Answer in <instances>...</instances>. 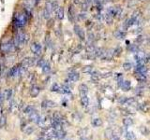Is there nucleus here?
I'll list each match as a JSON object with an SVG mask.
<instances>
[{
	"mask_svg": "<svg viewBox=\"0 0 150 140\" xmlns=\"http://www.w3.org/2000/svg\"><path fill=\"white\" fill-rule=\"evenodd\" d=\"M13 23L17 27H24L26 23V16L22 13H16L13 17Z\"/></svg>",
	"mask_w": 150,
	"mask_h": 140,
	"instance_id": "1",
	"label": "nucleus"
},
{
	"mask_svg": "<svg viewBox=\"0 0 150 140\" xmlns=\"http://www.w3.org/2000/svg\"><path fill=\"white\" fill-rule=\"evenodd\" d=\"M28 41V35L25 32H19L14 38V44L16 47L24 46Z\"/></svg>",
	"mask_w": 150,
	"mask_h": 140,
	"instance_id": "2",
	"label": "nucleus"
},
{
	"mask_svg": "<svg viewBox=\"0 0 150 140\" xmlns=\"http://www.w3.org/2000/svg\"><path fill=\"white\" fill-rule=\"evenodd\" d=\"M15 48H16V46H15L13 40H9L8 42H5V43L0 45V50H1V52H5V53L12 52L15 50Z\"/></svg>",
	"mask_w": 150,
	"mask_h": 140,
	"instance_id": "3",
	"label": "nucleus"
},
{
	"mask_svg": "<svg viewBox=\"0 0 150 140\" xmlns=\"http://www.w3.org/2000/svg\"><path fill=\"white\" fill-rule=\"evenodd\" d=\"M73 29H74V33L77 35V36L79 37L81 40H85V31L83 30V28L80 25L75 24Z\"/></svg>",
	"mask_w": 150,
	"mask_h": 140,
	"instance_id": "4",
	"label": "nucleus"
},
{
	"mask_svg": "<svg viewBox=\"0 0 150 140\" xmlns=\"http://www.w3.org/2000/svg\"><path fill=\"white\" fill-rule=\"evenodd\" d=\"M30 50L36 56H39L41 53V45L38 42H33L32 45L30 46Z\"/></svg>",
	"mask_w": 150,
	"mask_h": 140,
	"instance_id": "5",
	"label": "nucleus"
},
{
	"mask_svg": "<svg viewBox=\"0 0 150 140\" xmlns=\"http://www.w3.org/2000/svg\"><path fill=\"white\" fill-rule=\"evenodd\" d=\"M34 64H35V58H32V57H26V58H25V59L23 60L22 64H21V65H22L24 68L26 69L27 67L32 66Z\"/></svg>",
	"mask_w": 150,
	"mask_h": 140,
	"instance_id": "6",
	"label": "nucleus"
},
{
	"mask_svg": "<svg viewBox=\"0 0 150 140\" xmlns=\"http://www.w3.org/2000/svg\"><path fill=\"white\" fill-rule=\"evenodd\" d=\"M114 56V50H106V51H103L102 52V55L100 56V58L102 60H111Z\"/></svg>",
	"mask_w": 150,
	"mask_h": 140,
	"instance_id": "7",
	"label": "nucleus"
},
{
	"mask_svg": "<svg viewBox=\"0 0 150 140\" xmlns=\"http://www.w3.org/2000/svg\"><path fill=\"white\" fill-rule=\"evenodd\" d=\"M56 106V103L52 100H43L41 103V107L42 108H53Z\"/></svg>",
	"mask_w": 150,
	"mask_h": 140,
	"instance_id": "8",
	"label": "nucleus"
},
{
	"mask_svg": "<svg viewBox=\"0 0 150 140\" xmlns=\"http://www.w3.org/2000/svg\"><path fill=\"white\" fill-rule=\"evenodd\" d=\"M21 65H14L11 69L9 70V76L11 78H15L16 76H19V71H20Z\"/></svg>",
	"mask_w": 150,
	"mask_h": 140,
	"instance_id": "9",
	"label": "nucleus"
},
{
	"mask_svg": "<svg viewBox=\"0 0 150 140\" xmlns=\"http://www.w3.org/2000/svg\"><path fill=\"white\" fill-rule=\"evenodd\" d=\"M68 79H70L71 82H76V81L79 80L80 75L77 73V72L72 71V72H71V73H69V75H68Z\"/></svg>",
	"mask_w": 150,
	"mask_h": 140,
	"instance_id": "10",
	"label": "nucleus"
},
{
	"mask_svg": "<svg viewBox=\"0 0 150 140\" xmlns=\"http://www.w3.org/2000/svg\"><path fill=\"white\" fill-rule=\"evenodd\" d=\"M40 119V116L39 115V113L37 112V111H32L31 113L29 114V121L30 122H39V120Z\"/></svg>",
	"mask_w": 150,
	"mask_h": 140,
	"instance_id": "11",
	"label": "nucleus"
},
{
	"mask_svg": "<svg viewBox=\"0 0 150 140\" xmlns=\"http://www.w3.org/2000/svg\"><path fill=\"white\" fill-rule=\"evenodd\" d=\"M79 92L81 96L87 95V93H88V87L85 84H81L79 86Z\"/></svg>",
	"mask_w": 150,
	"mask_h": 140,
	"instance_id": "12",
	"label": "nucleus"
},
{
	"mask_svg": "<svg viewBox=\"0 0 150 140\" xmlns=\"http://www.w3.org/2000/svg\"><path fill=\"white\" fill-rule=\"evenodd\" d=\"M55 14H56V18L58 20H63L64 16H65V12H64V9L62 7H59L58 9L55 10Z\"/></svg>",
	"mask_w": 150,
	"mask_h": 140,
	"instance_id": "13",
	"label": "nucleus"
},
{
	"mask_svg": "<svg viewBox=\"0 0 150 140\" xmlns=\"http://www.w3.org/2000/svg\"><path fill=\"white\" fill-rule=\"evenodd\" d=\"M63 120H64V119H63V116L61 115L60 112H58V111L53 112V121H54V122H62V121H63Z\"/></svg>",
	"mask_w": 150,
	"mask_h": 140,
	"instance_id": "14",
	"label": "nucleus"
},
{
	"mask_svg": "<svg viewBox=\"0 0 150 140\" xmlns=\"http://www.w3.org/2000/svg\"><path fill=\"white\" fill-rule=\"evenodd\" d=\"M91 80L93 81V82H98L99 79H100V74L97 72V71H92L91 73Z\"/></svg>",
	"mask_w": 150,
	"mask_h": 140,
	"instance_id": "15",
	"label": "nucleus"
},
{
	"mask_svg": "<svg viewBox=\"0 0 150 140\" xmlns=\"http://www.w3.org/2000/svg\"><path fill=\"white\" fill-rule=\"evenodd\" d=\"M39 92H40V90L38 86H33L30 90V95L31 97H37L39 94Z\"/></svg>",
	"mask_w": 150,
	"mask_h": 140,
	"instance_id": "16",
	"label": "nucleus"
},
{
	"mask_svg": "<svg viewBox=\"0 0 150 140\" xmlns=\"http://www.w3.org/2000/svg\"><path fill=\"white\" fill-rule=\"evenodd\" d=\"M51 125H52L53 130H55V131H59V130H62V129H63V127H62L63 125H62V123L59 122H54V121L52 120Z\"/></svg>",
	"mask_w": 150,
	"mask_h": 140,
	"instance_id": "17",
	"label": "nucleus"
},
{
	"mask_svg": "<svg viewBox=\"0 0 150 140\" xmlns=\"http://www.w3.org/2000/svg\"><path fill=\"white\" fill-rule=\"evenodd\" d=\"M130 86H131V83H130V80H125V81H123L121 83V85H120V87H121V89L123 91H129L130 89Z\"/></svg>",
	"mask_w": 150,
	"mask_h": 140,
	"instance_id": "18",
	"label": "nucleus"
},
{
	"mask_svg": "<svg viewBox=\"0 0 150 140\" xmlns=\"http://www.w3.org/2000/svg\"><path fill=\"white\" fill-rule=\"evenodd\" d=\"M75 10L73 9V7L71 6L70 8H69V20L71 21V22H73L74 20H75Z\"/></svg>",
	"mask_w": 150,
	"mask_h": 140,
	"instance_id": "19",
	"label": "nucleus"
},
{
	"mask_svg": "<svg viewBox=\"0 0 150 140\" xmlns=\"http://www.w3.org/2000/svg\"><path fill=\"white\" fill-rule=\"evenodd\" d=\"M81 105H83L84 107H86L89 105V98L87 95H84L81 96Z\"/></svg>",
	"mask_w": 150,
	"mask_h": 140,
	"instance_id": "20",
	"label": "nucleus"
},
{
	"mask_svg": "<svg viewBox=\"0 0 150 140\" xmlns=\"http://www.w3.org/2000/svg\"><path fill=\"white\" fill-rule=\"evenodd\" d=\"M65 136H66V132L63 131V129H62L59 131H56V134H55L54 138H56L57 140H61L63 138H65Z\"/></svg>",
	"mask_w": 150,
	"mask_h": 140,
	"instance_id": "21",
	"label": "nucleus"
},
{
	"mask_svg": "<svg viewBox=\"0 0 150 140\" xmlns=\"http://www.w3.org/2000/svg\"><path fill=\"white\" fill-rule=\"evenodd\" d=\"M114 35L117 39H123L125 37V35H126V33L123 32V31H121V30H117V31H115L114 33Z\"/></svg>",
	"mask_w": 150,
	"mask_h": 140,
	"instance_id": "22",
	"label": "nucleus"
},
{
	"mask_svg": "<svg viewBox=\"0 0 150 140\" xmlns=\"http://www.w3.org/2000/svg\"><path fill=\"white\" fill-rule=\"evenodd\" d=\"M103 19H104V21H105L108 24H112V23H113L114 17H113L111 14H109V13H107V12H106L105 15H103Z\"/></svg>",
	"mask_w": 150,
	"mask_h": 140,
	"instance_id": "23",
	"label": "nucleus"
},
{
	"mask_svg": "<svg viewBox=\"0 0 150 140\" xmlns=\"http://www.w3.org/2000/svg\"><path fill=\"white\" fill-rule=\"evenodd\" d=\"M113 135H114L113 130L111 128H107L105 130V132H104V136H105L106 139H111L113 137Z\"/></svg>",
	"mask_w": 150,
	"mask_h": 140,
	"instance_id": "24",
	"label": "nucleus"
},
{
	"mask_svg": "<svg viewBox=\"0 0 150 140\" xmlns=\"http://www.w3.org/2000/svg\"><path fill=\"white\" fill-rule=\"evenodd\" d=\"M136 104H137V102H136L135 98H133V97L127 98L126 101H125V103H124V105H135Z\"/></svg>",
	"mask_w": 150,
	"mask_h": 140,
	"instance_id": "25",
	"label": "nucleus"
},
{
	"mask_svg": "<svg viewBox=\"0 0 150 140\" xmlns=\"http://www.w3.org/2000/svg\"><path fill=\"white\" fill-rule=\"evenodd\" d=\"M92 125L94 127H99L102 125V120H100L99 118H96L94 120H92Z\"/></svg>",
	"mask_w": 150,
	"mask_h": 140,
	"instance_id": "26",
	"label": "nucleus"
},
{
	"mask_svg": "<svg viewBox=\"0 0 150 140\" xmlns=\"http://www.w3.org/2000/svg\"><path fill=\"white\" fill-rule=\"evenodd\" d=\"M133 123V121L131 118H124L123 119V124L126 126V127H129V126H130V125H132Z\"/></svg>",
	"mask_w": 150,
	"mask_h": 140,
	"instance_id": "27",
	"label": "nucleus"
},
{
	"mask_svg": "<svg viewBox=\"0 0 150 140\" xmlns=\"http://www.w3.org/2000/svg\"><path fill=\"white\" fill-rule=\"evenodd\" d=\"M44 9L48 10L49 12H51V13H52V11H53V8H52V1H50V0H47V1H46Z\"/></svg>",
	"mask_w": 150,
	"mask_h": 140,
	"instance_id": "28",
	"label": "nucleus"
},
{
	"mask_svg": "<svg viewBox=\"0 0 150 140\" xmlns=\"http://www.w3.org/2000/svg\"><path fill=\"white\" fill-rule=\"evenodd\" d=\"M135 23H134V21H133L132 19L130 18V19H128L126 22H125V23H124V27L125 28H129V27H130L132 24H134Z\"/></svg>",
	"mask_w": 150,
	"mask_h": 140,
	"instance_id": "29",
	"label": "nucleus"
},
{
	"mask_svg": "<svg viewBox=\"0 0 150 140\" xmlns=\"http://www.w3.org/2000/svg\"><path fill=\"white\" fill-rule=\"evenodd\" d=\"M129 50H130V52H133V53H136L138 51H139L138 46H137V45H135V44H131V45H130V46H129Z\"/></svg>",
	"mask_w": 150,
	"mask_h": 140,
	"instance_id": "30",
	"label": "nucleus"
},
{
	"mask_svg": "<svg viewBox=\"0 0 150 140\" xmlns=\"http://www.w3.org/2000/svg\"><path fill=\"white\" fill-rule=\"evenodd\" d=\"M7 122V119H6V116L5 115H2L0 116V128H3Z\"/></svg>",
	"mask_w": 150,
	"mask_h": 140,
	"instance_id": "31",
	"label": "nucleus"
},
{
	"mask_svg": "<svg viewBox=\"0 0 150 140\" xmlns=\"http://www.w3.org/2000/svg\"><path fill=\"white\" fill-rule=\"evenodd\" d=\"M41 68H42V72H43L44 74H47V73H49V72L51 71V66H50V64H49L48 63H46Z\"/></svg>",
	"mask_w": 150,
	"mask_h": 140,
	"instance_id": "32",
	"label": "nucleus"
},
{
	"mask_svg": "<svg viewBox=\"0 0 150 140\" xmlns=\"http://www.w3.org/2000/svg\"><path fill=\"white\" fill-rule=\"evenodd\" d=\"M25 133H26V134H31L33 132L35 131V127H33V126H26V128L24 130Z\"/></svg>",
	"mask_w": 150,
	"mask_h": 140,
	"instance_id": "33",
	"label": "nucleus"
},
{
	"mask_svg": "<svg viewBox=\"0 0 150 140\" xmlns=\"http://www.w3.org/2000/svg\"><path fill=\"white\" fill-rule=\"evenodd\" d=\"M96 50V47L93 45V44H88L87 47H86V52L87 53H93Z\"/></svg>",
	"mask_w": 150,
	"mask_h": 140,
	"instance_id": "34",
	"label": "nucleus"
},
{
	"mask_svg": "<svg viewBox=\"0 0 150 140\" xmlns=\"http://www.w3.org/2000/svg\"><path fill=\"white\" fill-rule=\"evenodd\" d=\"M89 8V4L86 2V1H84V2H82V4H81V9H82V10L83 11H86L87 9H88Z\"/></svg>",
	"mask_w": 150,
	"mask_h": 140,
	"instance_id": "35",
	"label": "nucleus"
},
{
	"mask_svg": "<svg viewBox=\"0 0 150 140\" xmlns=\"http://www.w3.org/2000/svg\"><path fill=\"white\" fill-rule=\"evenodd\" d=\"M126 136H127L128 140H135L136 139V136H135L134 133H132V132H128L127 134H126Z\"/></svg>",
	"mask_w": 150,
	"mask_h": 140,
	"instance_id": "36",
	"label": "nucleus"
},
{
	"mask_svg": "<svg viewBox=\"0 0 150 140\" xmlns=\"http://www.w3.org/2000/svg\"><path fill=\"white\" fill-rule=\"evenodd\" d=\"M35 110V108H34V106L33 105H27L26 107L25 108V110H24V112L26 114H30L32 111H34Z\"/></svg>",
	"mask_w": 150,
	"mask_h": 140,
	"instance_id": "37",
	"label": "nucleus"
},
{
	"mask_svg": "<svg viewBox=\"0 0 150 140\" xmlns=\"http://www.w3.org/2000/svg\"><path fill=\"white\" fill-rule=\"evenodd\" d=\"M86 18H87V14L85 11L78 14V20H80V21H85V20H86Z\"/></svg>",
	"mask_w": 150,
	"mask_h": 140,
	"instance_id": "38",
	"label": "nucleus"
},
{
	"mask_svg": "<svg viewBox=\"0 0 150 140\" xmlns=\"http://www.w3.org/2000/svg\"><path fill=\"white\" fill-rule=\"evenodd\" d=\"M131 67H132V64H131L130 63H129V62H126V63L123 64V68H124V70H126V71L130 70Z\"/></svg>",
	"mask_w": 150,
	"mask_h": 140,
	"instance_id": "39",
	"label": "nucleus"
},
{
	"mask_svg": "<svg viewBox=\"0 0 150 140\" xmlns=\"http://www.w3.org/2000/svg\"><path fill=\"white\" fill-rule=\"evenodd\" d=\"M87 131H88V129H87V128H83V129H80L77 134H78V135H79V136H85V135L86 134Z\"/></svg>",
	"mask_w": 150,
	"mask_h": 140,
	"instance_id": "40",
	"label": "nucleus"
},
{
	"mask_svg": "<svg viewBox=\"0 0 150 140\" xmlns=\"http://www.w3.org/2000/svg\"><path fill=\"white\" fill-rule=\"evenodd\" d=\"M93 71V67L91 65H85V67H83V72L84 73H91Z\"/></svg>",
	"mask_w": 150,
	"mask_h": 140,
	"instance_id": "41",
	"label": "nucleus"
},
{
	"mask_svg": "<svg viewBox=\"0 0 150 140\" xmlns=\"http://www.w3.org/2000/svg\"><path fill=\"white\" fill-rule=\"evenodd\" d=\"M121 52H122V49L120 47H117L114 50V56H120Z\"/></svg>",
	"mask_w": 150,
	"mask_h": 140,
	"instance_id": "42",
	"label": "nucleus"
},
{
	"mask_svg": "<svg viewBox=\"0 0 150 140\" xmlns=\"http://www.w3.org/2000/svg\"><path fill=\"white\" fill-rule=\"evenodd\" d=\"M12 93H13V91L11 89H9L6 93V99L7 100H10V98L12 97Z\"/></svg>",
	"mask_w": 150,
	"mask_h": 140,
	"instance_id": "43",
	"label": "nucleus"
},
{
	"mask_svg": "<svg viewBox=\"0 0 150 140\" xmlns=\"http://www.w3.org/2000/svg\"><path fill=\"white\" fill-rule=\"evenodd\" d=\"M61 86H59L57 83H53V86H52V92H54V93H58L59 89H60Z\"/></svg>",
	"mask_w": 150,
	"mask_h": 140,
	"instance_id": "44",
	"label": "nucleus"
},
{
	"mask_svg": "<svg viewBox=\"0 0 150 140\" xmlns=\"http://www.w3.org/2000/svg\"><path fill=\"white\" fill-rule=\"evenodd\" d=\"M112 75H113L112 72H105V73H103V74H100V78H102V79H108V78H110Z\"/></svg>",
	"mask_w": 150,
	"mask_h": 140,
	"instance_id": "45",
	"label": "nucleus"
},
{
	"mask_svg": "<svg viewBox=\"0 0 150 140\" xmlns=\"http://www.w3.org/2000/svg\"><path fill=\"white\" fill-rule=\"evenodd\" d=\"M139 109L142 110L143 112H147V110H148V107L146 106V105H144V104H141V105H139Z\"/></svg>",
	"mask_w": 150,
	"mask_h": 140,
	"instance_id": "46",
	"label": "nucleus"
},
{
	"mask_svg": "<svg viewBox=\"0 0 150 140\" xmlns=\"http://www.w3.org/2000/svg\"><path fill=\"white\" fill-rule=\"evenodd\" d=\"M140 131H141V133H143V134H144V135H147V134H148V133H149L148 129H147L145 126H141Z\"/></svg>",
	"mask_w": 150,
	"mask_h": 140,
	"instance_id": "47",
	"label": "nucleus"
},
{
	"mask_svg": "<svg viewBox=\"0 0 150 140\" xmlns=\"http://www.w3.org/2000/svg\"><path fill=\"white\" fill-rule=\"evenodd\" d=\"M51 12H49L48 10H46V9H44L43 10V17H44V19H46V20H49L50 18H51Z\"/></svg>",
	"mask_w": 150,
	"mask_h": 140,
	"instance_id": "48",
	"label": "nucleus"
},
{
	"mask_svg": "<svg viewBox=\"0 0 150 140\" xmlns=\"http://www.w3.org/2000/svg\"><path fill=\"white\" fill-rule=\"evenodd\" d=\"M94 39H95V35H94L93 33H89L88 34V42L90 44H92V42L94 41Z\"/></svg>",
	"mask_w": 150,
	"mask_h": 140,
	"instance_id": "49",
	"label": "nucleus"
},
{
	"mask_svg": "<svg viewBox=\"0 0 150 140\" xmlns=\"http://www.w3.org/2000/svg\"><path fill=\"white\" fill-rule=\"evenodd\" d=\"M52 8H53V10H56L59 8V5H58L57 1H52Z\"/></svg>",
	"mask_w": 150,
	"mask_h": 140,
	"instance_id": "50",
	"label": "nucleus"
},
{
	"mask_svg": "<svg viewBox=\"0 0 150 140\" xmlns=\"http://www.w3.org/2000/svg\"><path fill=\"white\" fill-rule=\"evenodd\" d=\"M45 64H46V62H45L44 59H40V60H39V62L37 63V65H38L39 67H42Z\"/></svg>",
	"mask_w": 150,
	"mask_h": 140,
	"instance_id": "51",
	"label": "nucleus"
},
{
	"mask_svg": "<svg viewBox=\"0 0 150 140\" xmlns=\"http://www.w3.org/2000/svg\"><path fill=\"white\" fill-rule=\"evenodd\" d=\"M126 99H127L126 97L121 96V97H120V98H119V99H118V102H119L120 104H123V105H124V103H125V101H126Z\"/></svg>",
	"mask_w": 150,
	"mask_h": 140,
	"instance_id": "52",
	"label": "nucleus"
},
{
	"mask_svg": "<svg viewBox=\"0 0 150 140\" xmlns=\"http://www.w3.org/2000/svg\"><path fill=\"white\" fill-rule=\"evenodd\" d=\"M55 35H57V36H59V37H61L62 33H61V31H60V29H56V30H55Z\"/></svg>",
	"mask_w": 150,
	"mask_h": 140,
	"instance_id": "53",
	"label": "nucleus"
},
{
	"mask_svg": "<svg viewBox=\"0 0 150 140\" xmlns=\"http://www.w3.org/2000/svg\"><path fill=\"white\" fill-rule=\"evenodd\" d=\"M82 2H83V0H73V3L75 5H80V4H82Z\"/></svg>",
	"mask_w": 150,
	"mask_h": 140,
	"instance_id": "54",
	"label": "nucleus"
},
{
	"mask_svg": "<svg viewBox=\"0 0 150 140\" xmlns=\"http://www.w3.org/2000/svg\"><path fill=\"white\" fill-rule=\"evenodd\" d=\"M143 41V36H139L138 38H137V42H139V43H142Z\"/></svg>",
	"mask_w": 150,
	"mask_h": 140,
	"instance_id": "55",
	"label": "nucleus"
},
{
	"mask_svg": "<svg viewBox=\"0 0 150 140\" xmlns=\"http://www.w3.org/2000/svg\"><path fill=\"white\" fill-rule=\"evenodd\" d=\"M4 101V94H2V93H0V105L2 104V102Z\"/></svg>",
	"mask_w": 150,
	"mask_h": 140,
	"instance_id": "56",
	"label": "nucleus"
},
{
	"mask_svg": "<svg viewBox=\"0 0 150 140\" xmlns=\"http://www.w3.org/2000/svg\"><path fill=\"white\" fill-rule=\"evenodd\" d=\"M112 140H120V138L117 136V135H113V137L111 138Z\"/></svg>",
	"mask_w": 150,
	"mask_h": 140,
	"instance_id": "57",
	"label": "nucleus"
},
{
	"mask_svg": "<svg viewBox=\"0 0 150 140\" xmlns=\"http://www.w3.org/2000/svg\"><path fill=\"white\" fill-rule=\"evenodd\" d=\"M80 140H88V138H86L85 136H81V137H80Z\"/></svg>",
	"mask_w": 150,
	"mask_h": 140,
	"instance_id": "58",
	"label": "nucleus"
},
{
	"mask_svg": "<svg viewBox=\"0 0 150 140\" xmlns=\"http://www.w3.org/2000/svg\"><path fill=\"white\" fill-rule=\"evenodd\" d=\"M37 140H45L44 139V136H43V135H41V136H40L39 138H38Z\"/></svg>",
	"mask_w": 150,
	"mask_h": 140,
	"instance_id": "59",
	"label": "nucleus"
},
{
	"mask_svg": "<svg viewBox=\"0 0 150 140\" xmlns=\"http://www.w3.org/2000/svg\"><path fill=\"white\" fill-rule=\"evenodd\" d=\"M1 109H2V108H1V106H0V113H1Z\"/></svg>",
	"mask_w": 150,
	"mask_h": 140,
	"instance_id": "60",
	"label": "nucleus"
},
{
	"mask_svg": "<svg viewBox=\"0 0 150 140\" xmlns=\"http://www.w3.org/2000/svg\"><path fill=\"white\" fill-rule=\"evenodd\" d=\"M36 1H37V2H39V1H40V0H36Z\"/></svg>",
	"mask_w": 150,
	"mask_h": 140,
	"instance_id": "61",
	"label": "nucleus"
}]
</instances>
